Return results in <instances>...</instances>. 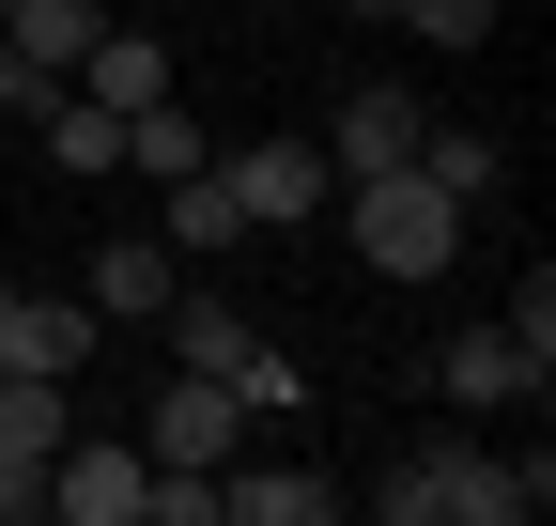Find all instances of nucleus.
<instances>
[{"label":"nucleus","mask_w":556,"mask_h":526,"mask_svg":"<svg viewBox=\"0 0 556 526\" xmlns=\"http://www.w3.org/2000/svg\"><path fill=\"white\" fill-rule=\"evenodd\" d=\"M170 248H248V217H232V186H217V155L201 171H170V217H155Z\"/></svg>","instance_id":"17"},{"label":"nucleus","mask_w":556,"mask_h":526,"mask_svg":"<svg viewBox=\"0 0 556 526\" xmlns=\"http://www.w3.org/2000/svg\"><path fill=\"white\" fill-rule=\"evenodd\" d=\"M78 295H93V325H155L170 310V233H109Z\"/></svg>","instance_id":"11"},{"label":"nucleus","mask_w":556,"mask_h":526,"mask_svg":"<svg viewBox=\"0 0 556 526\" xmlns=\"http://www.w3.org/2000/svg\"><path fill=\"white\" fill-rule=\"evenodd\" d=\"M340 511V480H309V465H217V526H325Z\"/></svg>","instance_id":"8"},{"label":"nucleus","mask_w":556,"mask_h":526,"mask_svg":"<svg viewBox=\"0 0 556 526\" xmlns=\"http://www.w3.org/2000/svg\"><path fill=\"white\" fill-rule=\"evenodd\" d=\"M340 233L371 248V279H448V248H464V202H448V186L402 155V171H356V186H340Z\"/></svg>","instance_id":"2"},{"label":"nucleus","mask_w":556,"mask_h":526,"mask_svg":"<svg viewBox=\"0 0 556 526\" xmlns=\"http://www.w3.org/2000/svg\"><path fill=\"white\" fill-rule=\"evenodd\" d=\"M62 372H0V526H31L47 511V465H62Z\"/></svg>","instance_id":"4"},{"label":"nucleus","mask_w":556,"mask_h":526,"mask_svg":"<svg viewBox=\"0 0 556 526\" xmlns=\"http://www.w3.org/2000/svg\"><path fill=\"white\" fill-rule=\"evenodd\" d=\"M201 155H217V140H201L170 93H155V109H124V171H155V186H170V171H201Z\"/></svg>","instance_id":"18"},{"label":"nucleus","mask_w":556,"mask_h":526,"mask_svg":"<svg viewBox=\"0 0 556 526\" xmlns=\"http://www.w3.org/2000/svg\"><path fill=\"white\" fill-rule=\"evenodd\" d=\"M47 93H62V78H47V62H31L16 32H0V109H47Z\"/></svg>","instance_id":"22"},{"label":"nucleus","mask_w":556,"mask_h":526,"mask_svg":"<svg viewBox=\"0 0 556 526\" xmlns=\"http://www.w3.org/2000/svg\"><path fill=\"white\" fill-rule=\"evenodd\" d=\"M510 341L556 372V263H526V295H510Z\"/></svg>","instance_id":"21"},{"label":"nucleus","mask_w":556,"mask_h":526,"mask_svg":"<svg viewBox=\"0 0 556 526\" xmlns=\"http://www.w3.org/2000/svg\"><path fill=\"white\" fill-rule=\"evenodd\" d=\"M387 16H402L417 47H479V32H495V0H387Z\"/></svg>","instance_id":"20"},{"label":"nucleus","mask_w":556,"mask_h":526,"mask_svg":"<svg viewBox=\"0 0 556 526\" xmlns=\"http://www.w3.org/2000/svg\"><path fill=\"white\" fill-rule=\"evenodd\" d=\"M433 387H448L464 418H495V403H541L556 372H541V356L510 341V325H464V341H433Z\"/></svg>","instance_id":"7"},{"label":"nucleus","mask_w":556,"mask_h":526,"mask_svg":"<svg viewBox=\"0 0 556 526\" xmlns=\"http://www.w3.org/2000/svg\"><path fill=\"white\" fill-rule=\"evenodd\" d=\"M217 387H232V403H248V418H294V403H309V387H294V356H263V341H248V356H232Z\"/></svg>","instance_id":"19"},{"label":"nucleus","mask_w":556,"mask_h":526,"mask_svg":"<svg viewBox=\"0 0 556 526\" xmlns=\"http://www.w3.org/2000/svg\"><path fill=\"white\" fill-rule=\"evenodd\" d=\"M402 155H417V109H402L387 78L325 109V171H340V186H356V171H402Z\"/></svg>","instance_id":"10"},{"label":"nucleus","mask_w":556,"mask_h":526,"mask_svg":"<svg viewBox=\"0 0 556 526\" xmlns=\"http://www.w3.org/2000/svg\"><path fill=\"white\" fill-rule=\"evenodd\" d=\"M155 325H170V372H232V356L263 341L232 295H186V279H170V310H155Z\"/></svg>","instance_id":"14"},{"label":"nucleus","mask_w":556,"mask_h":526,"mask_svg":"<svg viewBox=\"0 0 556 526\" xmlns=\"http://www.w3.org/2000/svg\"><path fill=\"white\" fill-rule=\"evenodd\" d=\"M139 496H155V449L62 434V465H47V511H62V526H139Z\"/></svg>","instance_id":"5"},{"label":"nucleus","mask_w":556,"mask_h":526,"mask_svg":"<svg viewBox=\"0 0 556 526\" xmlns=\"http://www.w3.org/2000/svg\"><path fill=\"white\" fill-rule=\"evenodd\" d=\"M93 356V295H0V372H78Z\"/></svg>","instance_id":"9"},{"label":"nucleus","mask_w":556,"mask_h":526,"mask_svg":"<svg viewBox=\"0 0 556 526\" xmlns=\"http://www.w3.org/2000/svg\"><path fill=\"white\" fill-rule=\"evenodd\" d=\"M31 124H47V171H78V186H93V171H124V109H93L78 78H62Z\"/></svg>","instance_id":"13"},{"label":"nucleus","mask_w":556,"mask_h":526,"mask_svg":"<svg viewBox=\"0 0 556 526\" xmlns=\"http://www.w3.org/2000/svg\"><path fill=\"white\" fill-rule=\"evenodd\" d=\"M78 93H93V109H155V93H170V47H155V32H93V47H78Z\"/></svg>","instance_id":"12"},{"label":"nucleus","mask_w":556,"mask_h":526,"mask_svg":"<svg viewBox=\"0 0 556 526\" xmlns=\"http://www.w3.org/2000/svg\"><path fill=\"white\" fill-rule=\"evenodd\" d=\"M217 186H232V217H248V233H309V217L340 202L325 140H232V155H217Z\"/></svg>","instance_id":"3"},{"label":"nucleus","mask_w":556,"mask_h":526,"mask_svg":"<svg viewBox=\"0 0 556 526\" xmlns=\"http://www.w3.org/2000/svg\"><path fill=\"white\" fill-rule=\"evenodd\" d=\"M417 171H433V186H448V202L479 217V202H495V171H510V155H495V140H479V124H433V109H417Z\"/></svg>","instance_id":"15"},{"label":"nucleus","mask_w":556,"mask_h":526,"mask_svg":"<svg viewBox=\"0 0 556 526\" xmlns=\"http://www.w3.org/2000/svg\"><path fill=\"white\" fill-rule=\"evenodd\" d=\"M0 32H16V47L47 62V78H78V47H93L109 16H93V0H0Z\"/></svg>","instance_id":"16"},{"label":"nucleus","mask_w":556,"mask_h":526,"mask_svg":"<svg viewBox=\"0 0 556 526\" xmlns=\"http://www.w3.org/2000/svg\"><path fill=\"white\" fill-rule=\"evenodd\" d=\"M340 16H387V0H340Z\"/></svg>","instance_id":"23"},{"label":"nucleus","mask_w":556,"mask_h":526,"mask_svg":"<svg viewBox=\"0 0 556 526\" xmlns=\"http://www.w3.org/2000/svg\"><path fill=\"white\" fill-rule=\"evenodd\" d=\"M139 449H155V465H201V480H217L232 449H248V403H232L217 372H170V387H155V434H139Z\"/></svg>","instance_id":"6"},{"label":"nucleus","mask_w":556,"mask_h":526,"mask_svg":"<svg viewBox=\"0 0 556 526\" xmlns=\"http://www.w3.org/2000/svg\"><path fill=\"white\" fill-rule=\"evenodd\" d=\"M371 511H387V526H541V511H556V465H541V449L495 465L479 434H417L402 465L371 480Z\"/></svg>","instance_id":"1"}]
</instances>
